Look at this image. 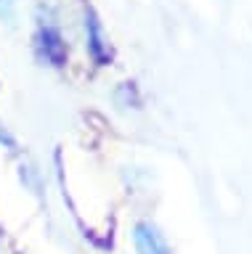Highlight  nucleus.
<instances>
[{
    "label": "nucleus",
    "instance_id": "obj_1",
    "mask_svg": "<svg viewBox=\"0 0 252 254\" xmlns=\"http://www.w3.org/2000/svg\"><path fill=\"white\" fill-rule=\"evenodd\" d=\"M133 244H136L138 254H172L168 238L162 236V230L152 225V222H138L133 228Z\"/></svg>",
    "mask_w": 252,
    "mask_h": 254
},
{
    "label": "nucleus",
    "instance_id": "obj_4",
    "mask_svg": "<svg viewBox=\"0 0 252 254\" xmlns=\"http://www.w3.org/2000/svg\"><path fill=\"white\" fill-rule=\"evenodd\" d=\"M0 140H5V132H3V127H0Z\"/></svg>",
    "mask_w": 252,
    "mask_h": 254
},
{
    "label": "nucleus",
    "instance_id": "obj_2",
    "mask_svg": "<svg viewBox=\"0 0 252 254\" xmlns=\"http://www.w3.org/2000/svg\"><path fill=\"white\" fill-rule=\"evenodd\" d=\"M37 45H40V51H43V59L51 61L53 66H61V64H64V43H61V35L56 29H40Z\"/></svg>",
    "mask_w": 252,
    "mask_h": 254
},
{
    "label": "nucleus",
    "instance_id": "obj_3",
    "mask_svg": "<svg viewBox=\"0 0 252 254\" xmlns=\"http://www.w3.org/2000/svg\"><path fill=\"white\" fill-rule=\"evenodd\" d=\"M88 43H90V53L96 56V61H104V51H106V43H104V32H101V24L93 19H88Z\"/></svg>",
    "mask_w": 252,
    "mask_h": 254
}]
</instances>
